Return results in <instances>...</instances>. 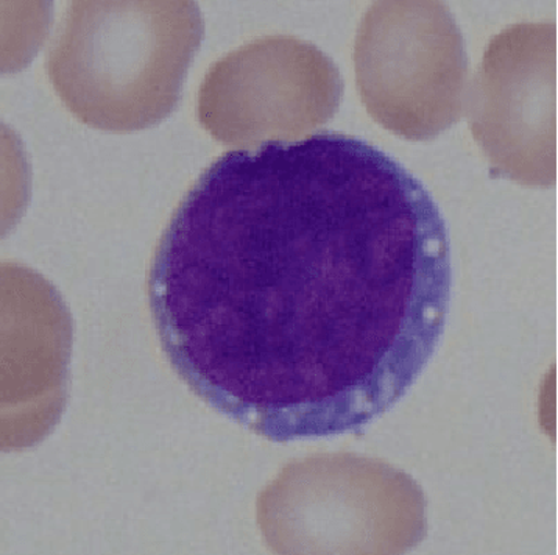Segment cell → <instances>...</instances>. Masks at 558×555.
Returning <instances> with one entry per match:
<instances>
[{"label": "cell", "instance_id": "obj_2", "mask_svg": "<svg viewBox=\"0 0 558 555\" xmlns=\"http://www.w3.org/2000/svg\"><path fill=\"white\" fill-rule=\"evenodd\" d=\"M202 36L191 2H75L47 69L80 121L134 132L175 110Z\"/></svg>", "mask_w": 558, "mask_h": 555}, {"label": "cell", "instance_id": "obj_4", "mask_svg": "<svg viewBox=\"0 0 558 555\" xmlns=\"http://www.w3.org/2000/svg\"><path fill=\"white\" fill-rule=\"evenodd\" d=\"M260 515L303 520L318 539L348 554H402L427 532L423 490L384 460L351 455L310 459L288 468L260 498ZM300 528V529H304Z\"/></svg>", "mask_w": 558, "mask_h": 555}, {"label": "cell", "instance_id": "obj_3", "mask_svg": "<svg viewBox=\"0 0 558 555\" xmlns=\"http://www.w3.org/2000/svg\"><path fill=\"white\" fill-rule=\"evenodd\" d=\"M356 61L365 107L391 132L427 140L460 118L469 60L447 7H373L362 23Z\"/></svg>", "mask_w": 558, "mask_h": 555}, {"label": "cell", "instance_id": "obj_5", "mask_svg": "<svg viewBox=\"0 0 558 555\" xmlns=\"http://www.w3.org/2000/svg\"><path fill=\"white\" fill-rule=\"evenodd\" d=\"M342 88L339 69L317 47L270 36L214 64L202 85L198 116L227 144L299 136L336 114Z\"/></svg>", "mask_w": 558, "mask_h": 555}, {"label": "cell", "instance_id": "obj_1", "mask_svg": "<svg viewBox=\"0 0 558 555\" xmlns=\"http://www.w3.org/2000/svg\"><path fill=\"white\" fill-rule=\"evenodd\" d=\"M447 222L375 145L322 132L217 158L147 278L173 372L277 444L359 433L411 390L451 301Z\"/></svg>", "mask_w": 558, "mask_h": 555}]
</instances>
